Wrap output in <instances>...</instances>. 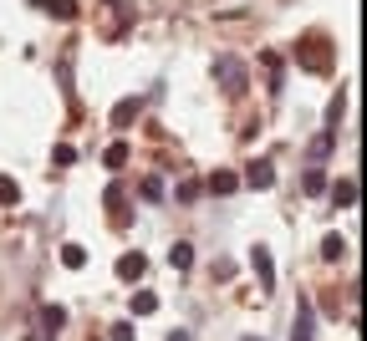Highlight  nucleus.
I'll use <instances>...</instances> for the list:
<instances>
[{"mask_svg": "<svg viewBox=\"0 0 367 341\" xmlns=\"http://www.w3.org/2000/svg\"><path fill=\"white\" fill-rule=\"evenodd\" d=\"M296 61H301V72H332V36L311 31V36L296 46Z\"/></svg>", "mask_w": 367, "mask_h": 341, "instance_id": "nucleus-1", "label": "nucleus"}, {"mask_svg": "<svg viewBox=\"0 0 367 341\" xmlns=\"http://www.w3.org/2000/svg\"><path fill=\"white\" fill-rule=\"evenodd\" d=\"M214 77H220V87H225L230 97L245 92V61H240V56H220V61H214Z\"/></svg>", "mask_w": 367, "mask_h": 341, "instance_id": "nucleus-2", "label": "nucleus"}, {"mask_svg": "<svg viewBox=\"0 0 367 341\" xmlns=\"http://www.w3.org/2000/svg\"><path fill=\"white\" fill-rule=\"evenodd\" d=\"M102 11H107V31H102V36H107V41H118V36L127 31V20H133V11H127L123 0H102Z\"/></svg>", "mask_w": 367, "mask_h": 341, "instance_id": "nucleus-3", "label": "nucleus"}, {"mask_svg": "<svg viewBox=\"0 0 367 341\" xmlns=\"http://www.w3.org/2000/svg\"><path fill=\"white\" fill-rule=\"evenodd\" d=\"M61 326H67V311H61V306H46V311H41V326H36L26 341H51Z\"/></svg>", "mask_w": 367, "mask_h": 341, "instance_id": "nucleus-4", "label": "nucleus"}, {"mask_svg": "<svg viewBox=\"0 0 367 341\" xmlns=\"http://www.w3.org/2000/svg\"><path fill=\"white\" fill-rule=\"evenodd\" d=\"M143 275H148V260H143V255H133V250H127L123 260H118V281H127V285H138Z\"/></svg>", "mask_w": 367, "mask_h": 341, "instance_id": "nucleus-5", "label": "nucleus"}, {"mask_svg": "<svg viewBox=\"0 0 367 341\" xmlns=\"http://www.w3.org/2000/svg\"><path fill=\"white\" fill-rule=\"evenodd\" d=\"M250 265H255V275H261V290L270 295V285H275V275H270V270H275V265H270V250L255 245V250H250Z\"/></svg>", "mask_w": 367, "mask_h": 341, "instance_id": "nucleus-6", "label": "nucleus"}, {"mask_svg": "<svg viewBox=\"0 0 367 341\" xmlns=\"http://www.w3.org/2000/svg\"><path fill=\"white\" fill-rule=\"evenodd\" d=\"M102 204H107V214H113V224H127V199H123V188H118V184H107V188H102Z\"/></svg>", "mask_w": 367, "mask_h": 341, "instance_id": "nucleus-7", "label": "nucleus"}, {"mask_svg": "<svg viewBox=\"0 0 367 341\" xmlns=\"http://www.w3.org/2000/svg\"><path fill=\"white\" fill-rule=\"evenodd\" d=\"M291 341H316V316H311V306H306V301H301V311H296Z\"/></svg>", "mask_w": 367, "mask_h": 341, "instance_id": "nucleus-8", "label": "nucleus"}, {"mask_svg": "<svg viewBox=\"0 0 367 341\" xmlns=\"http://www.w3.org/2000/svg\"><path fill=\"white\" fill-rule=\"evenodd\" d=\"M245 179H250V184H255V188H270V184H275V168H270V163H266V158H255V163H250V168H245Z\"/></svg>", "mask_w": 367, "mask_h": 341, "instance_id": "nucleus-9", "label": "nucleus"}, {"mask_svg": "<svg viewBox=\"0 0 367 341\" xmlns=\"http://www.w3.org/2000/svg\"><path fill=\"white\" fill-rule=\"evenodd\" d=\"M138 112H143V108H138V97H123L118 108H113V127H133Z\"/></svg>", "mask_w": 367, "mask_h": 341, "instance_id": "nucleus-10", "label": "nucleus"}, {"mask_svg": "<svg viewBox=\"0 0 367 341\" xmlns=\"http://www.w3.org/2000/svg\"><path fill=\"white\" fill-rule=\"evenodd\" d=\"M235 188H240V179H235L230 168H220V174H209V194H220V199H225V194H235Z\"/></svg>", "mask_w": 367, "mask_h": 341, "instance_id": "nucleus-11", "label": "nucleus"}, {"mask_svg": "<svg viewBox=\"0 0 367 341\" xmlns=\"http://www.w3.org/2000/svg\"><path fill=\"white\" fill-rule=\"evenodd\" d=\"M332 199H337L342 209H352V204H357V179H342V184L332 188Z\"/></svg>", "mask_w": 367, "mask_h": 341, "instance_id": "nucleus-12", "label": "nucleus"}, {"mask_svg": "<svg viewBox=\"0 0 367 341\" xmlns=\"http://www.w3.org/2000/svg\"><path fill=\"white\" fill-rule=\"evenodd\" d=\"M168 265H174V270H189V265H194V250H189V245L179 240L174 250H168Z\"/></svg>", "mask_w": 367, "mask_h": 341, "instance_id": "nucleus-13", "label": "nucleus"}, {"mask_svg": "<svg viewBox=\"0 0 367 341\" xmlns=\"http://www.w3.org/2000/svg\"><path fill=\"white\" fill-rule=\"evenodd\" d=\"M342 255H347V245H342V234H327V240H321V260H342Z\"/></svg>", "mask_w": 367, "mask_h": 341, "instance_id": "nucleus-14", "label": "nucleus"}, {"mask_svg": "<svg viewBox=\"0 0 367 341\" xmlns=\"http://www.w3.org/2000/svg\"><path fill=\"white\" fill-rule=\"evenodd\" d=\"M61 265H67V270H82V265H87V250H82V245H67V250H61Z\"/></svg>", "mask_w": 367, "mask_h": 341, "instance_id": "nucleus-15", "label": "nucleus"}, {"mask_svg": "<svg viewBox=\"0 0 367 341\" xmlns=\"http://www.w3.org/2000/svg\"><path fill=\"white\" fill-rule=\"evenodd\" d=\"M148 311H158V295L154 290H138L133 295V316H148Z\"/></svg>", "mask_w": 367, "mask_h": 341, "instance_id": "nucleus-16", "label": "nucleus"}, {"mask_svg": "<svg viewBox=\"0 0 367 341\" xmlns=\"http://www.w3.org/2000/svg\"><path fill=\"white\" fill-rule=\"evenodd\" d=\"M143 199H148V204H158V199H163V179H158V174H148V179H143Z\"/></svg>", "mask_w": 367, "mask_h": 341, "instance_id": "nucleus-17", "label": "nucleus"}, {"mask_svg": "<svg viewBox=\"0 0 367 341\" xmlns=\"http://www.w3.org/2000/svg\"><path fill=\"white\" fill-rule=\"evenodd\" d=\"M15 199H20V184L11 174H0V204H15Z\"/></svg>", "mask_w": 367, "mask_h": 341, "instance_id": "nucleus-18", "label": "nucleus"}, {"mask_svg": "<svg viewBox=\"0 0 367 341\" xmlns=\"http://www.w3.org/2000/svg\"><path fill=\"white\" fill-rule=\"evenodd\" d=\"M102 163H107V168H123V163H127V143H113V148L102 153Z\"/></svg>", "mask_w": 367, "mask_h": 341, "instance_id": "nucleus-19", "label": "nucleus"}, {"mask_svg": "<svg viewBox=\"0 0 367 341\" xmlns=\"http://www.w3.org/2000/svg\"><path fill=\"white\" fill-rule=\"evenodd\" d=\"M41 6H51V15H61V20L77 15V0H41Z\"/></svg>", "mask_w": 367, "mask_h": 341, "instance_id": "nucleus-20", "label": "nucleus"}, {"mask_svg": "<svg viewBox=\"0 0 367 341\" xmlns=\"http://www.w3.org/2000/svg\"><path fill=\"white\" fill-rule=\"evenodd\" d=\"M327 153H332V133H321V138L311 143V163H327Z\"/></svg>", "mask_w": 367, "mask_h": 341, "instance_id": "nucleus-21", "label": "nucleus"}, {"mask_svg": "<svg viewBox=\"0 0 367 341\" xmlns=\"http://www.w3.org/2000/svg\"><path fill=\"white\" fill-rule=\"evenodd\" d=\"M179 199H184V204L199 199V179H184V184H179Z\"/></svg>", "mask_w": 367, "mask_h": 341, "instance_id": "nucleus-22", "label": "nucleus"}, {"mask_svg": "<svg viewBox=\"0 0 367 341\" xmlns=\"http://www.w3.org/2000/svg\"><path fill=\"white\" fill-rule=\"evenodd\" d=\"M113 341H133V326H127V321H118V326H113Z\"/></svg>", "mask_w": 367, "mask_h": 341, "instance_id": "nucleus-23", "label": "nucleus"}, {"mask_svg": "<svg viewBox=\"0 0 367 341\" xmlns=\"http://www.w3.org/2000/svg\"><path fill=\"white\" fill-rule=\"evenodd\" d=\"M168 341H189V331H168Z\"/></svg>", "mask_w": 367, "mask_h": 341, "instance_id": "nucleus-24", "label": "nucleus"}, {"mask_svg": "<svg viewBox=\"0 0 367 341\" xmlns=\"http://www.w3.org/2000/svg\"><path fill=\"white\" fill-rule=\"evenodd\" d=\"M240 341H261V336H240Z\"/></svg>", "mask_w": 367, "mask_h": 341, "instance_id": "nucleus-25", "label": "nucleus"}]
</instances>
